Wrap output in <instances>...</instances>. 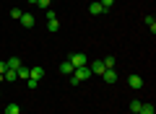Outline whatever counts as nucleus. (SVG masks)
<instances>
[{"mask_svg":"<svg viewBox=\"0 0 156 114\" xmlns=\"http://www.w3.org/2000/svg\"><path fill=\"white\" fill-rule=\"evenodd\" d=\"M70 62H73V67H83V65H89V57L83 52H76V54H70Z\"/></svg>","mask_w":156,"mask_h":114,"instance_id":"f257e3e1","label":"nucleus"},{"mask_svg":"<svg viewBox=\"0 0 156 114\" xmlns=\"http://www.w3.org/2000/svg\"><path fill=\"white\" fill-rule=\"evenodd\" d=\"M89 70L94 73V75H101V73H104L107 67H104V62H101V60H94V62H91V65H89Z\"/></svg>","mask_w":156,"mask_h":114,"instance_id":"f03ea898","label":"nucleus"},{"mask_svg":"<svg viewBox=\"0 0 156 114\" xmlns=\"http://www.w3.org/2000/svg\"><path fill=\"white\" fill-rule=\"evenodd\" d=\"M128 83H130V88H133V91H140V88H143V78H140V75H130Z\"/></svg>","mask_w":156,"mask_h":114,"instance_id":"7ed1b4c3","label":"nucleus"},{"mask_svg":"<svg viewBox=\"0 0 156 114\" xmlns=\"http://www.w3.org/2000/svg\"><path fill=\"white\" fill-rule=\"evenodd\" d=\"M21 65H23L21 57H8V60H5V67H8V70H18Z\"/></svg>","mask_w":156,"mask_h":114,"instance_id":"20e7f679","label":"nucleus"},{"mask_svg":"<svg viewBox=\"0 0 156 114\" xmlns=\"http://www.w3.org/2000/svg\"><path fill=\"white\" fill-rule=\"evenodd\" d=\"M101 78H104V81L109 83V86H112V83H117V73H115V67H109V70H104V73H101Z\"/></svg>","mask_w":156,"mask_h":114,"instance_id":"39448f33","label":"nucleus"},{"mask_svg":"<svg viewBox=\"0 0 156 114\" xmlns=\"http://www.w3.org/2000/svg\"><path fill=\"white\" fill-rule=\"evenodd\" d=\"M29 78H31V81H42V78H44V67H31V70H29Z\"/></svg>","mask_w":156,"mask_h":114,"instance_id":"423d86ee","label":"nucleus"},{"mask_svg":"<svg viewBox=\"0 0 156 114\" xmlns=\"http://www.w3.org/2000/svg\"><path fill=\"white\" fill-rule=\"evenodd\" d=\"M73 70H76V67H73V62H70V60L60 65V73H62V75H73Z\"/></svg>","mask_w":156,"mask_h":114,"instance_id":"0eeeda50","label":"nucleus"},{"mask_svg":"<svg viewBox=\"0 0 156 114\" xmlns=\"http://www.w3.org/2000/svg\"><path fill=\"white\" fill-rule=\"evenodd\" d=\"M89 13H91V16H101V13H107V11L99 5V3H91V5H89Z\"/></svg>","mask_w":156,"mask_h":114,"instance_id":"6e6552de","label":"nucleus"},{"mask_svg":"<svg viewBox=\"0 0 156 114\" xmlns=\"http://www.w3.org/2000/svg\"><path fill=\"white\" fill-rule=\"evenodd\" d=\"M18 21H21L26 29H31V26H34V16H31V13H23V16L18 18Z\"/></svg>","mask_w":156,"mask_h":114,"instance_id":"1a4fd4ad","label":"nucleus"},{"mask_svg":"<svg viewBox=\"0 0 156 114\" xmlns=\"http://www.w3.org/2000/svg\"><path fill=\"white\" fill-rule=\"evenodd\" d=\"M57 29H60V21H57V18H47V31H52V34H55Z\"/></svg>","mask_w":156,"mask_h":114,"instance_id":"9d476101","label":"nucleus"},{"mask_svg":"<svg viewBox=\"0 0 156 114\" xmlns=\"http://www.w3.org/2000/svg\"><path fill=\"white\" fill-rule=\"evenodd\" d=\"M5 114H21V106L18 104H5Z\"/></svg>","mask_w":156,"mask_h":114,"instance_id":"9b49d317","label":"nucleus"},{"mask_svg":"<svg viewBox=\"0 0 156 114\" xmlns=\"http://www.w3.org/2000/svg\"><path fill=\"white\" fill-rule=\"evenodd\" d=\"M29 70H31V67H26V65H21V67H18V78H23V81H29Z\"/></svg>","mask_w":156,"mask_h":114,"instance_id":"f8f14e48","label":"nucleus"},{"mask_svg":"<svg viewBox=\"0 0 156 114\" xmlns=\"http://www.w3.org/2000/svg\"><path fill=\"white\" fill-rule=\"evenodd\" d=\"M146 26H148L151 34H154V31H156V18H154V16H146Z\"/></svg>","mask_w":156,"mask_h":114,"instance_id":"ddd939ff","label":"nucleus"},{"mask_svg":"<svg viewBox=\"0 0 156 114\" xmlns=\"http://www.w3.org/2000/svg\"><path fill=\"white\" fill-rule=\"evenodd\" d=\"M138 114H154V106H151V104H140V112Z\"/></svg>","mask_w":156,"mask_h":114,"instance_id":"4468645a","label":"nucleus"},{"mask_svg":"<svg viewBox=\"0 0 156 114\" xmlns=\"http://www.w3.org/2000/svg\"><path fill=\"white\" fill-rule=\"evenodd\" d=\"M99 5H101V8H104V11H109V8H112V5H115V0H99Z\"/></svg>","mask_w":156,"mask_h":114,"instance_id":"2eb2a0df","label":"nucleus"},{"mask_svg":"<svg viewBox=\"0 0 156 114\" xmlns=\"http://www.w3.org/2000/svg\"><path fill=\"white\" fill-rule=\"evenodd\" d=\"M21 16H23V11H21V8H13V11H11V18H16V21H18Z\"/></svg>","mask_w":156,"mask_h":114,"instance_id":"dca6fc26","label":"nucleus"},{"mask_svg":"<svg viewBox=\"0 0 156 114\" xmlns=\"http://www.w3.org/2000/svg\"><path fill=\"white\" fill-rule=\"evenodd\" d=\"M39 8H44V11H50V0H37Z\"/></svg>","mask_w":156,"mask_h":114,"instance_id":"f3484780","label":"nucleus"},{"mask_svg":"<svg viewBox=\"0 0 156 114\" xmlns=\"http://www.w3.org/2000/svg\"><path fill=\"white\" fill-rule=\"evenodd\" d=\"M130 112H140V101H133V104H130Z\"/></svg>","mask_w":156,"mask_h":114,"instance_id":"a211bd4d","label":"nucleus"},{"mask_svg":"<svg viewBox=\"0 0 156 114\" xmlns=\"http://www.w3.org/2000/svg\"><path fill=\"white\" fill-rule=\"evenodd\" d=\"M26 86H29V88H31V91H34V88L39 86V81H31V78H29V81H26Z\"/></svg>","mask_w":156,"mask_h":114,"instance_id":"6ab92c4d","label":"nucleus"},{"mask_svg":"<svg viewBox=\"0 0 156 114\" xmlns=\"http://www.w3.org/2000/svg\"><path fill=\"white\" fill-rule=\"evenodd\" d=\"M8 70V67H5V62H0V73H5Z\"/></svg>","mask_w":156,"mask_h":114,"instance_id":"aec40b11","label":"nucleus"},{"mask_svg":"<svg viewBox=\"0 0 156 114\" xmlns=\"http://www.w3.org/2000/svg\"><path fill=\"white\" fill-rule=\"evenodd\" d=\"M29 3H31V5H37V0H29Z\"/></svg>","mask_w":156,"mask_h":114,"instance_id":"412c9836","label":"nucleus"},{"mask_svg":"<svg viewBox=\"0 0 156 114\" xmlns=\"http://www.w3.org/2000/svg\"><path fill=\"white\" fill-rule=\"evenodd\" d=\"M0 83H3V73H0Z\"/></svg>","mask_w":156,"mask_h":114,"instance_id":"4be33fe9","label":"nucleus"},{"mask_svg":"<svg viewBox=\"0 0 156 114\" xmlns=\"http://www.w3.org/2000/svg\"><path fill=\"white\" fill-rule=\"evenodd\" d=\"M130 114H138V112H130Z\"/></svg>","mask_w":156,"mask_h":114,"instance_id":"5701e85b","label":"nucleus"},{"mask_svg":"<svg viewBox=\"0 0 156 114\" xmlns=\"http://www.w3.org/2000/svg\"><path fill=\"white\" fill-rule=\"evenodd\" d=\"M0 98H3V93H0Z\"/></svg>","mask_w":156,"mask_h":114,"instance_id":"b1692460","label":"nucleus"}]
</instances>
